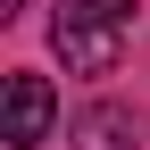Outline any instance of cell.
Segmentation results:
<instances>
[{"label": "cell", "instance_id": "obj_1", "mask_svg": "<svg viewBox=\"0 0 150 150\" xmlns=\"http://www.w3.org/2000/svg\"><path fill=\"white\" fill-rule=\"evenodd\" d=\"M134 8L142 0H59L50 50L67 59V75H117V59L134 50Z\"/></svg>", "mask_w": 150, "mask_h": 150}, {"label": "cell", "instance_id": "obj_2", "mask_svg": "<svg viewBox=\"0 0 150 150\" xmlns=\"http://www.w3.org/2000/svg\"><path fill=\"white\" fill-rule=\"evenodd\" d=\"M50 117H59V92H50V75H8V108H0V142H17V150L50 142Z\"/></svg>", "mask_w": 150, "mask_h": 150}, {"label": "cell", "instance_id": "obj_3", "mask_svg": "<svg viewBox=\"0 0 150 150\" xmlns=\"http://www.w3.org/2000/svg\"><path fill=\"white\" fill-rule=\"evenodd\" d=\"M75 150H142V134L117 108H92V117H75Z\"/></svg>", "mask_w": 150, "mask_h": 150}]
</instances>
